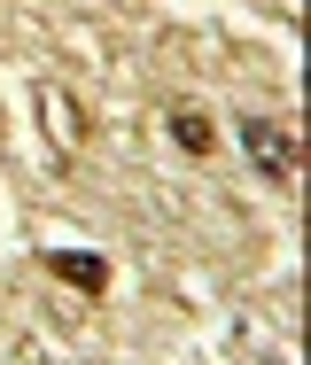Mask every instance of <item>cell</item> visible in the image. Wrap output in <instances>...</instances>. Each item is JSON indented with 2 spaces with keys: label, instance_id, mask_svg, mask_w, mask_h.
<instances>
[{
  "label": "cell",
  "instance_id": "obj_3",
  "mask_svg": "<svg viewBox=\"0 0 311 365\" xmlns=\"http://www.w3.org/2000/svg\"><path fill=\"white\" fill-rule=\"evenodd\" d=\"M163 133L187 148V155H210V148H218V125H210V109H195V101H179V109L163 117Z\"/></svg>",
  "mask_w": 311,
  "mask_h": 365
},
{
  "label": "cell",
  "instance_id": "obj_1",
  "mask_svg": "<svg viewBox=\"0 0 311 365\" xmlns=\"http://www.w3.org/2000/svg\"><path fill=\"white\" fill-rule=\"evenodd\" d=\"M233 133H241V155H249V163H257L272 187H288V179L304 171V140H296L280 117H241Z\"/></svg>",
  "mask_w": 311,
  "mask_h": 365
},
{
  "label": "cell",
  "instance_id": "obj_2",
  "mask_svg": "<svg viewBox=\"0 0 311 365\" xmlns=\"http://www.w3.org/2000/svg\"><path fill=\"white\" fill-rule=\"evenodd\" d=\"M39 272L63 280V288H78V295L109 288V257H101V249H39Z\"/></svg>",
  "mask_w": 311,
  "mask_h": 365
}]
</instances>
